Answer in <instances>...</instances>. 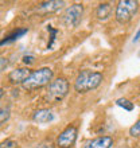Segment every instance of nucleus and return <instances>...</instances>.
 Returning <instances> with one entry per match:
<instances>
[{
  "mask_svg": "<svg viewBox=\"0 0 140 148\" xmlns=\"http://www.w3.org/2000/svg\"><path fill=\"white\" fill-rule=\"evenodd\" d=\"M104 75L98 71L92 70H82L77 75L75 81H74V90L77 93H88L92 90L97 89L101 85Z\"/></svg>",
  "mask_w": 140,
  "mask_h": 148,
  "instance_id": "obj_1",
  "label": "nucleus"
},
{
  "mask_svg": "<svg viewBox=\"0 0 140 148\" xmlns=\"http://www.w3.org/2000/svg\"><path fill=\"white\" fill-rule=\"evenodd\" d=\"M54 78V71L51 70L50 67H40L38 70H35L31 73V75L24 81L23 86L24 90L32 92L36 89H42L45 86H47L53 81Z\"/></svg>",
  "mask_w": 140,
  "mask_h": 148,
  "instance_id": "obj_2",
  "label": "nucleus"
},
{
  "mask_svg": "<svg viewBox=\"0 0 140 148\" xmlns=\"http://www.w3.org/2000/svg\"><path fill=\"white\" fill-rule=\"evenodd\" d=\"M69 93V82L66 78L58 77L47 85V90L45 93V101L49 104H58Z\"/></svg>",
  "mask_w": 140,
  "mask_h": 148,
  "instance_id": "obj_3",
  "label": "nucleus"
},
{
  "mask_svg": "<svg viewBox=\"0 0 140 148\" xmlns=\"http://www.w3.org/2000/svg\"><path fill=\"white\" fill-rule=\"evenodd\" d=\"M140 8L139 1L136 0H121L116 5V12H115V18H116L117 23L127 24L133 19V16L137 14Z\"/></svg>",
  "mask_w": 140,
  "mask_h": 148,
  "instance_id": "obj_4",
  "label": "nucleus"
},
{
  "mask_svg": "<svg viewBox=\"0 0 140 148\" xmlns=\"http://www.w3.org/2000/svg\"><path fill=\"white\" fill-rule=\"evenodd\" d=\"M82 15H84V5L82 4H71L67 7L62 14V23L70 28H75L81 23Z\"/></svg>",
  "mask_w": 140,
  "mask_h": 148,
  "instance_id": "obj_5",
  "label": "nucleus"
},
{
  "mask_svg": "<svg viewBox=\"0 0 140 148\" xmlns=\"http://www.w3.org/2000/svg\"><path fill=\"white\" fill-rule=\"evenodd\" d=\"M78 135V128L75 125H69L59 133V136L57 137V143L55 145L58 148H71L77 140Z\"/></svg>",
  "mask_w": 140,
  "mask_h": 148,
  "instance_id": "obj_6",
  "label": "nucleus"
},
{
  "mask_svg": "<svg viewBox=\"0 0 140 148\" xmlns=\"http://www.w3.org/2000/svg\"><path fill=\"white\" fill-rule=\"evenodd\" d=\"M32 71L30 70V67H18L15 70H12L8 73V81L12 85H23L24 81L31 75Z\"/></svg>",
  "mask_w": 140,
  "mask_h": 148,
  "instance_id": "obj_7",
  "label": "nucleus"
},
{
  "mask_svg": "<svg viewBox=\"0 0 140 148\" xmlns=\"http://www.w3.org/2000/svg\"><path fill=\"white\" fill-rule=\"evenodd\" d=\"M113 140L112 136H100V137H96V139H92L84 145V148H112Z\"/></svg>",
  "mask_w": 140,
  "mask_h": 148,
  "instance_id": "obj_8",
  "label": "nucleus"
},
{
  "mask_svg": "<svg viewBox=\"0 0 140 148\" xmlns=\"http://www.w3.org/2000/svg\"><path fill=\"white\" fill-rule=\"evenodd\" d=\"M32 120L38 124H46L54 120V113L51 109H38L32 114Z\"/></svg>",
  "mask_w": 140,
  "mask_h": 148,
  "instance_id": "obj_9",
  "label": "nucleus"
},
{
  "mask_svg": "<svg viewBox=\"0 0 140 148\" xmlns=\"http://www.w3.org/2000/svg\"><path fill=\"white\" fill-rule=\"evenodd\" d=\"M113 7L110 3H100L97 10H96V16L98 20H106L109 16L112 15Z\"/></svg>",
  "mask_w": 140,
  "mask_h": 148,
  "instance_id": "obj_10",
  "label": "nucleus"
},
{
  "mask_svg": "<svg viewBox=\"0 0 140 148\" xmlns=\"http://www.w3.org/2000/svg\"><path fill=\"white\" fill-rule=\"evenodd\" d=\"M63 1H58V0H51V1H45V3L39 4L38 10L39 11L45 12V14H51V12H55L57 10H59L61 5H63Z\"/></svg>",
  "mask_w": 140,
  "mask_h": 148,
  "instance_id": "obj_11",
  "label": "nucleus"
},
{
  "mask_svg": "<svg viewBox=\"0 0 140 148\" xmlns=\"http://www.w3.org/2000/svg\"><path fill=\"white\" fill-rule=\"evenodd\" d=\"M27 32H28L27 28H18V30H15V31H12L5 39H1V40H0V46H4V45L15 42V40H18L20 36H23L24 34H27Z\"/></svg>",
  "mask_w": 140,
  "mask_h": 148,
  "instance_id": "obj_12",
  "label": "nucleus"
},
{
  "mask_svg": "<svg viewBox=\"0 0 140 148\" xmlns=\"http://www.w3.org/2000/svg\"><path fill=\"white\" fill-rule=\"evenodd\" d=\"M116 105L117 106H121V108H124V109L128 110V112L133 110V108H135L133 102H131L128 98H123V97L119 98V100H116Z\"/></svg>",
  "mask_w": 140,
  "mask_h": 148,
  "instance_id": "obj_13",
  "label": "nucleus"
},
{
  "mask_svg": "<svg viewBox=\"0 0 140 148\" xmlns=\"http://www.w3.org/2000/svg\"><path fill=\"white\" fill-rule=\"evenodd\" d=\"M11 116V110L8 106H0V125L4 124Z\"/></svg>",
  "mask_w": 140,
  "mask_h": 148,
  "instance_id": "obj_14",
  "label": "nucleus"
},
{
  "mask_svg": "<svg viewBox=\"0 0 140 148\" xmlns=\"http://www.w3.org/2000/svg\"><path fill=\"white\" fill-rule=\"evenodd\" d=\"M0 148H19V144L14 139H5L0 143Z\"/></svg>",
  "mask_w": 140,
  "mask_h": 148,
  "instance_id": "obj_15",
  "label": "nucleus"
},
{
  "mask_svg": "<svg viewBox=\"0 0 140 148\" xmlns=\"http://www.w3.org/2000/svg\"><path fill=\"white\" fill-rule=\"evenodd\" d=\"M129 135L132 137H139L140 136V119L135 123V124L129 128Z\"/></svg>",
  "mask_w": 140,
  "mask_h": 148,
  "instance_id": "obj_16",
  "label": "nucleus"
},
{
  "mask_svg": "<svg viewBox=\"0 0 140 148\" xmlns=\"http://www.w3.org/2000/svg\"><path fill=\"white\" fill-rule=\"evenodd\" d=\"M47 30L51 32V36H50V42L47 43V49H51L53 47V45H54V40H55V35L58 34V30H55V28H53L51 26H47Z\"/></svg>",
  "mask_w": 140,
  "mask_h": 148,
  "instance_id": "obj_17",
  "label": "nucleus"
},
{
  "mask_svg": "<svg viewBox=\"0 0 140 148\" xmlns=\"http://www.w3.org/2000/svg\"><path fill=\"white\" fill-rule=\"evenodd\" d=\"M34 148H54V144H53L51 141H43V143L36 144Z\"/></svg>",
  "mask_w": 140,
  "mask_h": 148,
  "instance_id": "obj_18",
  "label": "nucleus"
},
{
  "mask_svg": "<svg viewBox=\"0 0 140 148\" xmlns=\"http://www.w3.org/2000/svg\"><path fill=\"white\" fill-rule=\"evenodd\" d=\"M8 66V59L4 58V57H0V73L3 70H5Z\"/></svg>",
  "mask_w": 140,
  "mask_h": 148,
  "instance_id": "obj_19",
  "label": "nucleus"
},
{
  "mask_svg": "<svg viewBox=\"0 0 140 148\" xmlns=\"http://www.w3.org/2000/svg\"><path fill=\"white\" fill-rule=\"evenodd\" d=\"M23 62H24V65H31V63H34V57L32 55H24Z\"/></svg>",
  "mask_w": 140,
  "mask_h": 148,
  "instance_id": "obj_20",
  "label": "nucleus"
},
{
  "mask_svg": "<svg viewBox=\"0 0 140 148\" xmlns=\"http://www.w3.org/2000/svg\"><path fill=\"white\" fill-rule=\"evenodd\" d=\"M140 39V27H139V30H137V32H136V35L133 36V39H132V42L135 43V42H137V40H139Z\"/></svg>",
  "mask_w": 140,
  "mask_h": 148,
  "instance_id": "obj_21",
  "label": "nucleus"
},
{
  "mask_svg": "<svg viewBox=\"0 0 140 148\" xmlns=\"http://www.w3.org/2000/svg\"><path fill=\"white\" fill-rule=\"evenodd\" d=\"M3 94H4V90L0 88V100H1V97H3Z\"/></svg>",
  "mask_w": 140,
  "mask_h": 148,
  "instance_id": "obj_22",
  "label": "nucleus"
}]
</instances>
